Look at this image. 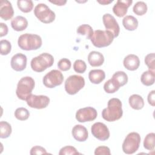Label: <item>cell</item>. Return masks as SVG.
<instances>
[{
    "label": "cell",
    "instance_id": "obj_41",
    "mask_svg": "<svg viewBox=\"0 0 155 155\" xmlns=\"http://www.w3.org/2000/svg\"><path fill=\"white\" fill-rule=\"evenodd\" d=\"M8 28L7 25L3 22H1L0 23V36L2 37L7 35V34L8 33Z\"/></svg>",
    "mask_w": 155,
    "mask_h": 155
},
{
    "label": "cell",
    "instance_id": "obj_16",
    "mask_svg": "<svg viewBox=\"0 0 155 155\" xmlns=\"http://www.w3.org/2000/svg\"><path fill=\"white\" fill-rule=\"evenodd\" d=\"M14 15V10L11 2L7 0L0 2V16L5 21L10 19Z\"/></svg>",
    "mask_w": 155,
    "mask_h": 155
},
{
    "label": "cell",
    "instance_id": "obj_40",
    "mask_svg": "<svg viewBox=\"0 0 155 155\" xmlns=\"http://www.w3.org/2000/svg\"><path fill=\"white\" fill-rule=\"evenodd\" d=\"M147 100L149 104H150L153 107L155 106V91L154 90H152L149 93L148 95Z\"/></svg>",
    "mask_w": 155,
    "mask_h": 155
},
{
    "label": "cell",
    "instance_id": "obj_15",
    "mask_svg": "<svg viewBox=\"0 0 155 155\" xmlns=\"http://www.w3.org/2000/svg\"><path fill=\"white\" fill-rule=\"evenodd\" d=\"M132 2V0H118L113 7V13L117 17L124 16L127 14L128 8Z\"/></svg>",
    "mask_w": 155,
    "mask_h": 155
},
{
    "label": "cell",
    "instance_id": "obj_3",
    "mask_svg": "<svg viewBox=\"0 0 155 155\" xmlns=\"http://www.w3.org/2000/svg\"><path fill=\"white\" fill-rule=\"evenodd\" d=\"M35 85V81L31 77L25 76L22 78L17 85L16 90L17 97L21 100L26 101L27 97L31 94Z\"/></svg>",
    "mask_w": 155,
    "mask_h": 155
},
{
    "label": "cell",
    "instance_id": "obj_19",
    "mask_svg": "<svg viewBox=\"0 0 155 155\" xmlns=\"http://www.w3.org/2000/svg\"><path fill=\"white\" fill-rule=\"evenodd\" d=\"M88 61L92 67H99L104 62V57L101 53L92 51L88 54Z\"/></svg>",
    "mask_w": 155,
    "mask_h": 155
},
{
    "label": "cell",
    "instance_id": "obj_18",
    "mask_svg": "<svg viewBox=\"0 0 155 155\" xmlns=\"http://www.w3.org/2000/svg\"><path fill=\"white\" fill-rule=\"evenodd\" d=\"M125 68L130 71L137 70L140 65V60L137 56L134 54H130L125 57L123 61Z\"/></svg>",
    "mask_w": 155,
    "mask_h": 155
},
{
    "label": "cell",
    "instance_id": "obj_28",
    "mask_svg": "<svg viewBox=\"0 0 155 155\" xmlns=\"http://www.w3.org/2000/svg\"><path fill=\"white\" fill-rule=\"evenodd\" d=\"M12 127L9 123L6 121H1L0 122V137L5 139L8 137L12 133Z\"/></svg>",
    "mask_w": 155,
    "mask_h": 155
},
{
    "label": "cell",
    "instance_id": "obj_1",
    "mask_svg": "<svg viewBox=\"0 0 155 155\" xmlns=\"http://www.w3.org/2000/svg\"><path fill=\"white\" fill-rule=\"evenodd\" d=\"M123 114L122 102L118 98L110 99L107 107L102 111V118L108 122H114L120 119Z\"/></svg>",
    "mask_w": 155,
    "mask_h": 155
},
{
    "label": "cell",
    "instance_id": "obj_20",
    "mask_svg": "<svg viewBox=\"0 0 155 155\" xmlns=\"http://www.w3.org/2000/svg\"><path fill=\"white\" fill-rule=\"evenodd\" d=\"M11 26L14 30L21 31L27 27L28 21L22 16H17L11 21Z\"/></svg>",
    "mask_w": 155,
    "mask_h": 155
},
{
    "label": "cell",
    "instance_id": "obj_21",
    "mask_svg": "<svg viewBox=\"0 0 155 155\" xmlns=\"http://www.w3.org/2000/svg\"><path fill=\"white\" fill-rule=\"evenodd\" d=\"M88 78L91 83L99 84L105 79V73L102 70H92L88 73Z\"/></svg>",
    "mask_w": 155,
    "mask_h": 155
},
{
    "label": "cell",
    "instance_id": "obj_38",
    "mask_svg": "<svg viewBox=\"0 0 155 155\" xmlns=\"http://www.w3.org/2000/svg\"><path fill=\"white\" fill-rule=\"evenodd\" d=\"M110 150L106 146H99L94 150L95 155H110Z\"/></svg>",
    "mask_w": 155,
    "mask_h": 155
},
{
    "label": "cell",
    "instance_id": "obj_5",
    "mask_svg": "<svg viewBox=\"0 0 155 155\" xmlns=\"http://www.w3.org/2000/svg\"><path fill=\"white\" fill-rule=\"evenodd\" d=\"M114 38L113 35L110 31L96 30L94 31L90 40L94 47L102 48L109 46Z\"/></svg>",
    "mask_w": 155,
    "mask_h": 155
},
{
    "label": "cell",
    "instance_id": "obj_17",
    "mask_svg": "<svg viewBox=\"0 0 155 155\" xmlns=\"http://www.w3.org/2000/svg\"><path fill=\"white\" fill-rule=\"evenodd\" d=\"M71 134L75 140L78 142H84L88 137L87 128L82 125H76L72 129Z\"/></svg>",
    "mask_w": 155,
    "mask_h": 155
},
{
    "label": "cell",
    "instance_id": "obj_22",
    "mask_svg": "<svg viewBox=\"0 0 155 155\" xmlns=\"http://www.w3.org/2000/svg\"><path fill=\"white\" fill-rule=\"evenodd\" d=\"M137 19L131 15L125 16L122 20V24L124 28L128 31H134L138 27Z\"/></svg>",
    "mask_w": 155,
    "mask_h": 155
},
{
    "label": "cell",
    "instance_id": "obj_32",
    "mask_svg": "<svg viewBox=\"0 0 155 155\" xmlns=\"http://www.w3.org/2000/svg\"><path fill=\"white\" fill-rule=\"evenodd\" d=\"M104 89L107 93H114L119 89V87L110 79L104 84Z\"/></svg>",
    "mask_w": 155,
    "mask_h": 155
},
{
    "label": "cell",
    "instance_id": "obj_12",
    "mask_svg": "<svg viewBox=\"0 0 155 155\" xmlns=\"http://www.w3.org/2000/svg\"><path fill=\"white\" fill-rule=\"evenodd\" d=\"M93 136L99 140L104 141L110 137V131L105 124L102 122H96L91 127Z\"/></svg>",
    "mask_w": 155,
    "mask_h": 155
},
{
    "label": "cell",
    "instance_id": "obj_39",
    "mask_svg": "<svg viewBox=\"0 0 155 155\" xmlns=\"http://www.w3.org/2000/svg\"><path fill=\"white\" fill-rule=\"evenodd\" d=\"M30 154L31 155H35V154H48L46 150L41 146H34L33 147L30 151Z\"/></svg>",
    "mask_w": 155,
    "mask_h": 155
},
{
    "label": "cell",
    "instance_id": "obj_6",
    "mask_svg": "<svg viewBox=\"0 0 155 155\" xmlns=\"http://www.w3.org/2000/svg\"><path fill=\"white\" fill-rule=\"evenodd\" d=\"M140 136L136 132L130 133L122 143V150L127 154H131L137 151L140 143Z\"/></svg>",
    "mask_w": 155,
    "mask_h": 155
},
{
    "label": "cell",
    "instance_id": "obj_27",
    "mask_svg": "<svg viewBox=\"0 0 155 155\" xmlns=\"http://www.w3.org/2000/svg\"><path fill=\"white\" fill-rule=\"evenodd\" d=\"M17 5L19 9L24 13L30 12L33 8V3L31 0H18Z\"/></svg>",
    "mask_w": 155,
    "mask_h": 155
},
{
    "label": "cell",
    "instance_id": "obj_25",
    "mask_svg": "<svg viewBox=\"0 0 155 155\" xmlns=\"http://www.w3.org/2000/svg\"><path fill=\"white\" fill-rule=\"evenodd\" d=\"M154 71L147 70L144 71L140 76V81L145 86H151L154 83Z\"/></svg>",
    "mask_w": 155,
    "mask_h": 155
},
{
    "label": "cell",
    "instance_id": "obj_13",
    "mask_svg": "<svg viewBox=\"0 0 155 155\" xmlns=\"http://www.w3.org/2000/svg\"><path fill=\"white\" fill-rule=\"evenodd\" d=\"M102 21L106 30L111 32L114 36V38H116L119 36L120 32V27L113 16L110 13H106L102 16Z\"/></svg>",
    "mask_w": 155,
    "mask_h": 155
},
{
    "label": "cell",
    "instance_id": "obj_37",
    "mask_svg": "<svg viewBox=\"0 0 155 155\" xmlns=\"http://www.w3.org/2000/svg\"><path fill=\"white\" fill-rule=\"evenodd\" d=\"M71 66V61L67 58H62L58 62V67L59 70L65 71L70 69Z\"/></svg>",
    "mask_w": 155,
    "mask_h": 155
},
{
    "label": "cell",
    "instance_id": "obj_33",
    "mask_svg": "<svg viewBox=\"0 0 155 155\" xmlns=\"http://www.w3.org/2000/svg\"><path fill=\"white\" fill-rule=\"evenodd\" d=\"M74 70L78 73H84L87 69L85 62L81 59H77L73 64Z\"/></svg>",
    "mask_w": 155,
    "mask_h": 155
},
{
    "label": "cell",
    "instance_id": "obj_9",
    "mask_svg": "<svg viewBox=\"0 0 155 155\" xmlns=\"http://www.w3.org/2000/svg\"><path fill=\"white\" fill-rule=\"evenodd\" d=\"M64 81L62 73L58 70H52L43 78V84L47 88H53L62 84Z\"/></svg>",
    "mask_w": 155,
    "mask_h": 155
},
{
    "label": "cell",
    "instance_id": "obj_14",
    "mask_svg": "<svg viewBox=\"0 0 155 155\" xmlns=\"http://www.w3.org/2000/svg\"><path fill=\"white\" fill-rule=\"evenodd\" d=\"M27 56L22 53H17L11 59L10 65L13 70L16 71H23L27 66Z\"/></svg>",
    "mask_w": 155,
    "mask_h": 155
},
{
    "label": "cell",
    "instance_id": "obj_26",
    "mask_svg": "<svg viewBox=\"0 0 155 155\" xmlns=\"http://www.w3.org/2000/svg\"><path fill=\"white\" fill-rule=\"evenodd\" d=\"M76 32L81 35H85L87 39H90L93 35L92 27L88 24H82L78 27Z\"/></svg>",
    "mask_w": 155,
    "mask_h": 155
},
{
    "label": "cell",
    "instance_id": "obj_34",
    "mask_svg": "<svg viewBox=\"0 0 155 155\" xmlns=\"http://www.w3.org/2000/svg\"><path fill=\"white\" fill-rule=\"evenodd\" d=\"M1 45V54L7 55L11 51L12 45L11 43L6 39H2L0 41Z\"/></svg>",
    "mask_w": 155,
    "mask_h": 155
},
{
    "label": "cell",
    "instance_id": "obj_29",
    "mask_svg": "<svg viewBox=\"0 0 155 155\" xmlns=\"http://www.w3.org/2000/svg\"><path fill=\"white\" fill-rule=\"evenodd\" d=\"M155 145V134L154 133H148L143 140V147L148 150H153Z\"/></svg>",
    "mask_w": 155,
    "mask_h": 155
},
{
    "label": "cell",
    "instance_id": "obj_42",
    "mask_svg": "<svg viewBox=\"0 0 155 155\" xmlns=\"http://www.w3.org/2000/svg\"><path fill=\"white\" fill-rule=\"evenodd\" d=\"M51 3H53L54 4H56V5L62 6L64 5L67 3V1H62V0H57V1H50Z\"/></svg>",
    "mask_w": 155,
    "mask_h": 155
},
{
    "label": "cell",
    "instance_id": "obj_30",
    "mask_svg": "<svg viewBox=\"0 0 155 155\" xmlns=\"http://www.w3.org/2000/svg\"><path fill=\"white\" fill-rule=\"evenodd\" d=\"M147 5L145 2L143 1H138L134 5L133 10L136 15L142 16L147 13Z\"/></svg>",
    "mask_w": 155,
    "mask_h": 155
},
{
    "label": "cell",
    "instance_id": "obj_43",
    "mask_svg": "<svg viewBox=\"0 0 155 155\" xmlns=\"http://www.w3.org/2000/svg\"><path fill=\"white\" fill-rule=\"evenodd\" d=\"M113 1H106V0H102V1H97V2L102 4V5H107V4H109L110 3H111Z\"/></svg>",
    "mask_w": 155,
    "mask_h": 155
},
{
    "label": "cell",
    "instance_id": "obj_24",
    "mask_svg": "<svg viewBox=\"0 0 155 155\" xmlns=\"http://www.w3.org/2000/svg\"><path fill=\"white\" fill-rule=\"evenodd\" d=\"M111 79L120 88L128 82V76L124 71H118L113 74Z\"/></svg>",
    "mask_w": 155,
    "mask_h": 155
},
{
    "label": "cell",
    "instance_id": "obj_4",
    "mask_svg": "<svg viewBox=\"0 0 155 155\" xmlns=\"http://www.w3.org/2000/svg\"><path fill=\"white\" fill-rule=\"evenodd\" d=\"M53 63V56L50 53H43L31 59L30 66L33 71L40 73L51 67Z\"/></svg>",
    "mask_w": 155,
    "mask_h": 155
},
{
    "label": "cell",
    "instance_id": "obj_2",
    "mask_svg": "<svg viewBox=\"0 0 155 155\" xmlns=\"http://www.w3.org/2000/svg\"><path fill=\"white\" fill-rule=\"evenodd\" d=\"M18 44L23 50H36L42 46V41L41 36L38 35L25 33L19 37Z\"/></svg>",
    "mask_w": 155,
    "mask_h": 155
},
{
    "label": "cell",
    "instance_id": "obj_11",
    "mask_svg": "<svg viewBox=\"0 0 155 155\" xmlns=\"http://www.w3.org/2000/svg\"><path fill=\"white\" fill-rule=\"evenodd\" d=\"M97 116L95 108L87 107L79 109L76 113V119L79 122H86L93 121L96 119Z\"/></svg>",
    "mask_w": 155,
    "mask_h": 155
},
{
    "label": "cell",
    "instance_id": "obj_7",
    "mask_svg": "<svg viewBox=\"0 0 155 155\" xmlns=\"http://www.w3.org/2000/svg\"><path fill=\"white\" fill-rule=\"evenodd\" d=\"M34 15L42 23L49 24L53 22L56 15L45 4L40 3L36 5L34 8Z\"/></svg>",
    "mask_w": 155,
    "mask_h": 155
},
{
    "label": "cell",
    "instance_id": "obj_36",
    "mask_svg": "<svg viewBox=\"0 0 155 155\" xmlns=\"http://www.w3.org/2000/svg\"><path fill=\"white\" fill-rule=\"evenodd\" d=\"M155 54L154 53H151L148 54L145 58V63L148 67V68L152 71H154L155 69V63H154Z\"/></svg>",
    "mask_w": 155,
    "mask_h": 155
},
{
    "label": "cell",
    "instance_id": "obj_31",
    "mask_svg": "<svg viewBox=\"0 0 155 155\" xmlns=\"http://www.w3.org/2000/svg\"><path fill=\"white\" fill-rule=\"evenodd\" d=\"M15 117L19 120H25L28 119L30 113L27 109L24 107L18 108L15 111Z\"/></svg>",
    "mask_w": 155,
    "mask_h": 155
},
{
    "label": "cell",
    "instance_id": "obj_8",
    "mask_svg": "<svg viewBox=\"0 0 155 155\" xmlns=\"http://www.w3.org/2000/svg\"><path fill=\"white\" fill-rule=\"evenodd\" d=\"M64 86L65 90L68 94L74 95L84 88L85 86V79L79 75H71L66 79Z\"/></svg>",
    "mask_w": 155,
    "mask_h": 155
},
{
    "label": "cell",
    "instance_id": "obj_35",
    "mask_svg": "<svg viewBox=\"0 0 155 155\" xmlns=\"http://www.w3.org/2000/svg\"><path fill=\"white\" fill-rule=\"evenodd\" d=\"M79 154L76 148L69 145L62 147L59 153V155H76Z\"/></svg>",
    "mask_w": 155,
    "mask_h": 155
},
{
    "label": "cell",
    "instance_id": "obj_10",
    "mask_svg": "<svg viewBox=\"0 0 155 155\" xmlns=\"http://www.w3.org/2000/svg\"><path fill=\"white\" fill-rule=\"evenodd\" d=\"M27 105L33 108L42 109L46 108L50 103V98L45 95L30 94L26 100Z\"/></svg>",
    "mask_w": 155,
    "mask_h": 155
},
{
    "label": "cell",
    "instance_id": "obj_23",
    "mask_svg": "<svg viewBox=\"0 0 155 155\" xmlns=\"http://www.w3.org/2000/svg\"><path fill=\"white\" fill-rule=\"evenodd\" d=\"M128 102L130 107L134 110H139L144 106V101L142 97L139 94H134L130 96Z\"/></svg>",
    "mask_w": 155,
    "mask_h": 155
}]
</instances>
